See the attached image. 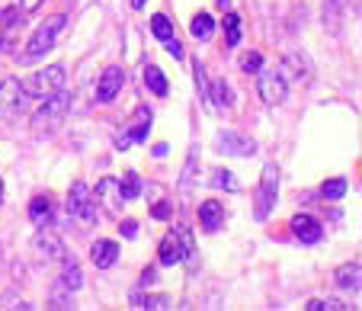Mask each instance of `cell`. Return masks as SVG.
<instances>
[{
    "mask_svg": "<svg viewBox=\"0 0 362 311\" xmlns=\"http://www.w3.org/2000/svg\"><path fill=\"white\" fill-rule=\"evenodd\" d=\"M154 283H158V270L151 266V270H144V273H141V286H154Z\"/></svg>",
    "mask_w": 362,
    "mask_h": 311,
    "instance_id": "obj_36",
    "label": "cell"
},
{
    "mask_svg": "<svg viewBox=\"0 0 362 311\" xmlns=\"http://www.w3.org/2000/svg\"><path fill=\"white\" fill-rule=\"evenodd\" d=\"M33 254L39 263H45V266H52V263H62L64 257H68V250H64L62 237L52 235V231H39V235L33 237Z\"/></svg>",
    "mask_w": 362,
    "mask_h": 311,
    "instance_id": "obj_10",
    "label": "cell"
},
{
    "mask_svg": "<svg viewBox=\"0 0 362 311\" xmlns=\"http://www.w3.org/2000/svg\"><path fill=\"white\" fill-rule=\"evenodd\" d=\"M144 83H148V90L154 93V97H167V77L160 68H148L144 71Z\"/></svg>",
    "mask_w": 362,
    "mask_h": 311,
    "instance_id": "obj_24",
    "label": "cell"
},
{
    "mask_svg": "<svg viewBox=\"0 0 362 311\" xmlns=\"http://www.w3.org/2000/svg\"><path fill=\"white\" fill-rule=\"evenodd\" d=\"M192 170H196V154H192V158H189V164H186V170H183V183H180V189H183V193H189Z\"/></svg>",
    "mask_w": 362,
    "mask_h": 311,
    "instance_id": "obj_33",
    "label": "cell"
},
{
    "mask_svg": "<svg viewBox=\"0 0 362 311\" xmlns=\"http://www.w3.org/2000/svg\"><path fill=\"white\" fill-rule=\"evenodd\" d=\"M26 110H29V93L23 87V81L20 77H4L0 81V119L13 122Z\"/></svg>",
    "mask_w": 362,
    "mask_h": 311,
    "instance_id": "obj_1",
    "label": "cell"
},
{
    "mask_svg": "<svg viewBox=\"0 0 362 311\" xmlns=\"http://www.w3.org/2000/svg\"><path fill=\"white\" fill-rule=\"evenodd\" d=\"M151 33L158 35L160 42H167V39H173V23L167 20L164 13H154L151 16Z\"/></svg>",
    "mask_w": 362,
    "mask_h": 311,
    "instance_id": "obj_25",
    "label": "cell"
},
{
    "mask_svg": "<svg viewBox=\"0 0 362 311\" xmlns=\"http://www.w3.org/2000/svg\"><path fill=\"white\" fill-rule=\"evenodd\" d=\"M346 180H343V177H337V180H327L321 187V196L324 199H330V202H337V199H343V196H346Z\"/></svg>",
    "mask_w": 362,
    "mask_h": 311,
    "instance_id": "obj_26",
    "label": "cell"
},
{
    "mask_svg": "<svg viewBox=\"0 0 362 311\" xmlns=\"http://www.w3.org/2000/svg\"><path fill=\"white\" fill-rule=\"evenodd\" d=\"M218 10L221 13H228V10H231V0H218Z\"/></svg>",
    "mask_w": 362,
    "mask_h": 311,
    "instance_id": "obj_39",
    "label": "cell"
},
{
    "mask_svg": "<svg viewBox=\"0 0 362 311\" xmlns=\"http://www.w3.org/2000/svg\"><path fill=\"white\" fill-rule=\"evenodd\" d=\"M167 215H170V206H167V202L154 206V218H167Z\"/></svg>",
    "mask_w": 362,
    "mask_h": 311,
    "instance_id": "obj_37",
    "label": "cell"
},
{
    "mask_svg": "<svg viewBox=\"0 0 362 311\" xmlns=\"http://www.w3.org/2000/svg\"><path fill=\"white\" fill-rule=\"evenodd\" d=\"M276 196H279V170L269 164V167H263L260 187H257V209H253V215L260 221H267L269 212L276 209Z\"/></svg>",
    "mask_w": 362,
    "mask_h": 311,
    "instance_id": "obj_8",
    "label": "cell"
},
{
    "mask_svg": "<svg viewBox=\"0 0 362 311\" xmlns=\"http://www.w3.org/2000/svg\"><path fill=\"white\" fill-rule=\"evenodd\" d=\"M212 187H215V189H228V193H238L240 183L234 180L231 170H215V173H212Z\"/></svg>",
    "mask_w": 362,
    "mask_h": 311,
    "instance_id": "obj_27",
    "label": "cell"
},
{
    "mask_svg": "<svg viewBox=\"0 0 362 311\" xmlns=\"http://www.w3.org/2000/svg\"><path fill=\"white\" fill-rule=\"evenodd\" d=\"M122 83H125L122 68H106L100 77V83H96V103H112L116 93L122 90Z\"/></svg>",
    "mask_w": 362,
    "mask_h": 311,
    "instance_id": "obj_13",
    "label": "cell"
},
{
    "mask_svg": "<svg viewBox=\"0 0 362 311\" xmlns=\"http://www.w3.org/2000/svg\"><path fill=\"white\" fill-rule=\"evenodd\" d=\"M0 202H4V180H0Z\"/></svg>",
    "mask_w": 362,
    "mask_h": 311,
    "instance_id": "obj_42",
    "label": "cell"
},
{
    "mask_svg": "<svg viewBox=\"0 0 362 311\" xmlns=\"http://www.w3.org/2000/svg\"><path fill=\"white\" fill-rule=\"evenodd\" d=\"M225 33H228V45L234 49V45L240 42V16L234 13V10H228L225 13Z\"/></svg>",
    "mask_w": 362,
    "mask_h": 311,
    "instance_id": "obj_29",
    "label": "cell"
},
{
    "mask_svg": "<svg viewBox=\"0 0 362 311\" xmlns=\"http://www.w3.org/2000/svg\"><path fill=\"white\" fill-rule=\"evenodd\" d=\"M148 131H151V110L148 106H138L135 116H132L129 125H125V131L116 139V148L125 151L129 145H141V141H148Z\"/></svg>",
    "mask_w": 362,
    "mask_h": 311,
    "instance_id": "obj_9",
    "label": "cell"
},
{
    "mask_svg": "<svg viewBox=\"0 0 362 311\" xmlns=\"http://www.w3.org/2000/svg\"><path fill=\"white\" fill-rule=\"evenodd\" d=\"M292 235L298 237L301 244H317L324 237V225L315 218V215H295L292 218Z\"/></svg>",
    "mask_w": 362,
    "mask_h": 311,
    "instance_id": "obj_14",
    "label": "cell"
},
{
    "mask_svg": "<svg viewBox=\"0 0 362 311\" xmlns=\"http://www.w3.org/2000/svg\"><path fill=\"white\" fill-rule=\"evenodd\" d=\"M119 231H122L125 237H138V221H135V218H125V221H122V228H119Z\"/></svg>",
    "mask_w": 362,
    "mask_h": 311,
    "instance_id": "obj_34",
    "label": "cell"
},
{
    "mask_svg": "<svg viewBox=\"0 0 362 311\" xmlns=\"http://www.w3.org/2000/svg\"><path fill=\"white\" fill-rule=\"evenodd\" d=\"M29 218H33L35 225H45V221L52 218V202H48V196H35V199L29 202Z\"/></svg>",
    "mask_w": 362,
    "mask_h": 311,
    "instance_id": "obj_23",
    "label": "cell"
},
{
    "mask_svg": "<svg viewBox=\"0 0 362 311\" xmlns=\"http://www.w3.org/2000/svg\"><path fill=\"white\" fill-rule=\"evenodd\" d=\"M340 7H343V0H327L324 4V23H330V29L340 26V13H337Z\"/></svg>",
    "mask_w": 362,
    "mask_h": 311,
    "instance_id": "obj_31",
    "label": "cell"
},
{
    "mask_svg": "<svg viewBox=\"0 0 362 311\" xmlns=\"http://www.w3.org/2000/svg\"><path fill=\"white\" fill-rule=\"evenodd\" d=\"M359 276H362V263L359 260H349L343 263V266H337L334 273V283L340 286V289H359Z\"/></svg>",
    "mask_w": 362,
    "mask_h": 311,
    "instance_id": "obj_18",
    "label": "cell"
},
{
    "mask_svg": "<svg viewBox=\"0 0 362 311\" xmlns=\"http://www.w3.org/2000/svg\"><path fill=\"white\" fill-rule=\"evenodd\" d=\"M138 308H148V311H160V308H173V298L170 295H144L135 298Z\"/></svg>",
    "mask_w": 362,
    "mask_h": 311,
    "instance_id": "obj_28",
    "label": "cell"
},
{
    "mask_svg": "<svg viewBox=\"0 0 362 311\" xmlns=\"http://www.w3.org/2000/svg\"><path fill=\"white\" fill-rule=\"evenodd\" d=\"M96 202H103V209L110 215H119L122 212V193H119V180L116 177H103L100 183H96V193H93Z\"/></svg>",
    "mask_w": 362,
    "mask_h": 311,
    "instance_id": "obj_12",
    "label": "cell"
},
{
    "mask_svg": "<svg viewBox=\"0 0 362 311\" xmlns=\"http://www.w3.org/2000/svg\"><path fill=\"white\" fill-rule=\"evenodd\" d=\"M305 308H308V311H346L349 305L337 302V298H311Z\"/></svg>",
    "mask_w": 362,
    "mask_h": 311,
    "instance_id": "obj_30",
    "label": "cell"
},
{
    "mask_svg": "<svg viewBox=\"0 0 362 311\" xmlns=\"http://www.w3.org/2000/svg\"><path fill=\"white\" fill-rule=\"evenodd\" d=\"M164 45H167V55H170V58H183V45H180L177 39H167Z\"/></svg>",
    "mask_w": 362,
    "mask_h": 311,
    "instance_id": "obj_35",
    "label": "cell"
},
{
    "mask_svg": "<svg viewBox=\"0 0 362 311\" xmlns=\"http://www.w3.org/2000/svg\"><path fill=\"white\" fill-rule=\"evenodd\" d=\"M189 254H196V247H192V235L180 225V228L167 231L164 241H160L158 247V260L160 266H177V263H183Z\"/></svg>",
    "mask_w": 362,
    "mask_h": 311,
    "instance_id": "obj_2",
    "label": "cell"
},
{
    "mask_svg": "<svg viewBox=\"0 0 362 311\" xmlns=\"http://www.w3.org/2000/svg\"><path fill=\"white\" fill-rule=\"evenodd\" d=\"M209 106H212V110H228V106H231V87H228L225 81L209 87Z\"/></svg>",
    "mask_w": 362,
    "mask_h": 311,
    "instance_id": "obj_21",
    "label": "cell"
},
{
    "mask_svg": "<svg viewBox=\"0 0 362 311\" xmlns=\"http://www.w3.org/2000/svg\"><path fill=\"white\" fill-rule=\"evenodd\" d=\"M119 193H122L125 202H135L138 196H141V177H138L135 170L122 173V180H119Z\"/></svg>",
    "mask_w": 362,
    "mask_h": 311,
    "instance_id": "obj_19",
    "label": "cell"
},
{
    "mask_svg": "<svg viewBox=\"0 0 362 311\" xmlns=\"http://www.w3.org/2000/svg\"><path fill=\"white\" fill-rule=\"evenodd\" d=\"M90 260H93L100 270H110V266H116V260H119V244H116V241H96L93 247H90Z\"/></svg>",
    "mask_w": 362,
    "mask_h": 311,
    "instance_id": "obj_15",
    "label": "cell"
},
{
    "mask_svg": "<svg viewBox=\"0 0 362 311\" xmlns=\"http://www.w3.org/2000/svg\"><path fill=\"white\" fill-rule=\"evenodd\" d=\"M189 33L196 35V39H202V42H209L212 39V33H215V20L209 13H196L192 16V26H189Z\"/></svg>",
    "mask_w": 362,
    "mask_h": 311,
    "instance_id": "obj_22",
    "label": "cell"
},
{
    "mask_svg": "<svg viewBox=\"0 0 362 311\" xmlns=\"http://www.w3.org/2000/svg\"><path fill=\"white\" fill-rule=\"evenodd\" d=\"M68 215L81 225H96V199H93V189L87 187L83 180H77L68 193Z\"/></svg>",
    "mask_w": 362,
    "mask_h": 311,
    "instance_id": "obj_5",
    "label": "cell"
},
{
    "mask_svg": "<svg viewBox=\"0 0 362 311\" xmlns=\"http://www.w3.org/2000/svg\"><path fill=\"white\" fill-rule=\"evenodd\" d=\"M23 87H26L29 97H48V93H58L64 90V64H52V68L45 71H35L29 81H23Z\"/></svg>",
    "mask_w": 362,
    "mask_h": 311,
    "instance_id": "obj_6",
    "label": "cell"
},
{
    "mask_svg": "<svg viewBox=\"0 0 362 311\" xmlns=\"http://www.w3.org/2000/svg\"><path fill=\"white\" fill-rule=\"evenodd\" d=\"M282 77H295V81H311V64H308L305 55H298V52H292V55H286V61L279 64Z\"/></svg>",
    "mask_w": 362,
    "mask_h": 311,
    "instance_id": "obj_16",
    "label": "cell"
},
{
    "mask_svg": "<svg viewBox=\"0 0 362 311\" xmlns=\"http://www.w3.org/2000/svg\"><path fill=\"white\" fill-rule=\"evenodd\" d=\"M42 100H45V103L33 112V125L39 131L42 129H55V125L62 122V119L68 116V110H71V93L58 90V93H48V97H42Z\"/></svg>",
    "mask_w": 362,
    "mask_h": 311,
    "instance_id": "obj_4",
    "label": "cell"
},
{
    "mask_svg": "<svg viewBox=\"0 0 362 311\" xmlns=\"http://www.w3.org/2000/svg\"><path fill=\"white\" fill-rule=\"evenodd\" d=\"M199 221H202L205 231H218L221 221H225V206H221V202H215V199L202 202V206H199Z\"/></svg>",
    "mask_w": 362,
    "mask_h": 311,
    "instance_id": "obj_17",
    "label": "cell"
},
{
    "mask_svg": "<svg viewBox=\"0 0 362 311\" xmlns=\"http://www.w3.org/2000/svg\"><path fill=\"white\" fill-rule=\"evenodd\" d=\"M42 0H20V7H23V13H33L35 7H39Z\"/></svg>",
    "mask_w": 362,
    "mask_h": 311,
    "instance_id": "obj_38",
    "label": "cell"
},
{
    "mask_svg": "<svg viewBox=\"0 0 362 311\" xmlns=\"http://www.w3.org/2000/svg\"><path fill=\"white\" fill-rule=\"evenodd\" d=\"M64 16H52L48 23H42L39 29L33 33V39L26 42V52L20 55V61H35V58H42L45 52H52L55 49V39H58V33L64 29Z\"/></svg>",
    "mask_w": 362,
    "mask_h": 311,
    "instance_id": "obj_3",
    "label": "cell"
},
{
    "mask_svg": "<svg viewBox=\"0 0 362 311\" xmlns=\"http://www.w3.org/2000/svg\"><path fill=\"white\" fill-rule=\"evenodd\" d=\"M240 68H244L247 74H257V71L263 68V58L257 55V52H250V55H244V58H240Z\"/></svg>",
    "mask_w": 362,
    "mask_h": 311,
    "instance_id": "obj_32",
    "label": "cell"
},
{
    "mask_svg": "<svg viewBox=\"0 0 362 311\" xmlns=\"http://www.w3.org/2000/svg\"><path fill=\"white\" fill-rule=\"evenodd\" d=\"M64 273H62V283H64V289H81L83 286V276H81V266H77V260L74 257H64Z\"/></svg>",
    "mask_w": 362,
    "mask_h": 311,
    "instance_id": "obj_20",
    "label": "cell"
},
{
    "mask_svg": "<svg viewBox=\"0 0 362 311\" xmlns=\"http://www.w3.org/2000/svg\"><path fill=\"white\" fill-rule=\"evenodd\" d=\"M144 4H148V0H132V7H135V10H141Z\"/></svg>",
    "mask_w": 362,
    "mask_h": 311,
    "instance_id": "obj_40",
    "label": "cell"
},
{
    "mask_svg": "<svg viewBox=\"0 0 362 311\" xmlns=\"http://www.w3.org/2000/svg\"><path fill=\"white\" fill-rule=\"evenodd\" d=\"M215 148H218V154H228V158H250V154H257V141L247 139V135H238V131H218L215 135Z\"/></svg>",
    "mask_w": 362,
    "mask_h": 311,
    "instance_id": "obj_11",
    "label": "cell"
},
{
    "mask_svg": "<svg viewBox=\"0 0 362 311\" xmlns=\"http://www.w3.org/2000/svg\"><path fill=\"white\" fill-rule=\"evenodd\" d=\"M257 90L267 106H279L288 93V81L282 77L279 68H260L257 71Z\"/></svg>",
    "mask_w": 362,
    "mask_h": 311,
    "instance_id": "obj_7",
    "label": "cell"
},
{
    "mask_svg": "<svg viewBox=\"0 0 362 311\" xmlns=\"http://www.w3.org/2000/svg\"><path fill=\"white\" fill-rule=\"evenodd\" d=\"M7 49V39H4V33H0V52Z\"/></svg>",
    "mask_w": 362,
    "mask_h": 311,
    "instance_id": "obj_41",
    "label": "cell"
}]
</instances>
